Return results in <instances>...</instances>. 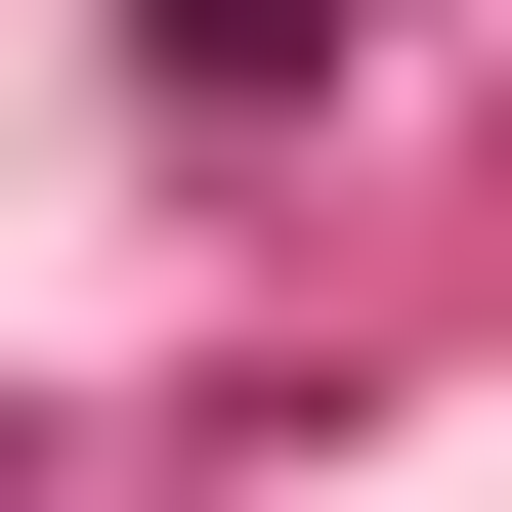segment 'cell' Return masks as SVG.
<instances>
[{"instance_id": "1", "label": "cell", "mask_w": 512, "mask_h": 512, "mask_svg": "<svg viewBox=\"0 0 512 512\" xmlns=\"http://www.w3.org/2000/svg\"><path fill=\"white\" fill-rule=\"evenodd\" d=\"M171 43H214V86H256V43H342V0H171Z\"/></svg>"}]
</instances>
